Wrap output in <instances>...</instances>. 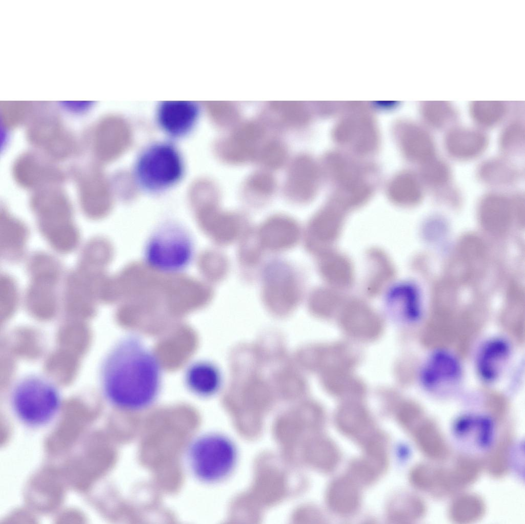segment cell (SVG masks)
Segmentation results:
<instances>
[{"label": "cell", "instance_id": "cell-18", "mask_svg": "<svg viewBox=\"0 0 525 524\" xmlns=\"http://www.w3.org/2000/svg\"><path fill=\"white\" fill-rule=\"evenodd\" d=\"M344 328L351 335L361 340L376 338L381 329L377 316L362 307L349 308L344 313L341 320Z\"/></svg>", "mask_w": 525, "mask_h": 524}, {"label": "cell", "instance_id": "cell-33", "mask_svg": "<svg viewBox=\"0 0 525 524\" xmlns=\"http://www.w3.org/2000/svg\"><path fill=\"white\" fill-rule=\"evenodd\" d=\"M425 115L429 123L436 128H443L454 117L453 111L449 106L436 102H431L426 106Z\"/></svg>", "mask_w": 525, "mask_h": 524}, {"label": "cell", "instance_id": "cell-21", "mask_svg": "<svg viewBox=\"0 0 525 524\" xmlns=\"http://www.w3.org/2000/svg\"><path fill=\"white\" fill-rule=\"evenodd\" d=\"M426 512V504L420 497L414 494L404 493L391 501L388 517L393 523H411L422 518Z\"/></svg>", "mask_w": 525, "mask_h": 524}, {"label": "cell", "instance_id": "cell-17", "mask_svg": "<svg viewBox=\"0 0 525 524\" xmlns=\"http://www.w3.org/2000/svg\"><path fill=\"white\" fill-rule=\"evenodd\" d=\"M328 506L335 513L348 515L358 508L360 495L358 484L349 476L339 477L329 486L327 494Z\"/></svg>", "mask_w": 525, "mask_h": 524}, {"label": "cell", "instance_id": "cell-5", "mask_svg": "<svg viewBox=\"0 0 525 524\" xmlns=\"http://www.w3.org/2000/svg\"><path fill=\"white\" fill-rule=\"evenodd\" d=\"M194 255L193 237L187 228L177 222L167 221L151 234L144 249V258L153 269L176 273L186 269Z\"/></svg>", "mask_w": 525, "mask_h": 524}, {"label": "cell", "instance_id": "cell-8", "mask_svg": "<svg viewBox=\"0 0 525 524\" xmlns=\"http://www.w3.org/2000/svg\"><path fill=\"white\" fill-rule=\"evenodd\" d=\"M409 478L416 489L436 498L450 497L462 490L452 467L419 464L412 468Z\"/></svg>", "mask_w": 525, "mask_h": 524}, {"label": "cell", "instance_id": "cell-7", "mask_svg": "<svg viewBox=\"0 0 525 524\" xmlns=\"http://www.w3.org/2000/svg\"><path fill=\"white\" fill-rule=\"evenodd\" d=\"M263 297L274 311H289L297 303L298 290L294 275L288 267L274 263L266 268L264 274Z\"/></svg>", "mask_w": 525, "mask_h": 524}, {"label": "cell", "instance_id": "cell-36", "mask_svg": "<svg viewBox=\"0 0 525 524\" xmlns=\"http://www.w3.org/2000/svg\"><path fill=\"white\" fill-rule=\"evenodd\" d=\"M398 417L401 425L411 431L423 420L420 409L411 404L402 407Z\"/></svg>", "mask_w": 525, "mask_h": 524}, {"label": "cell", "instance_id": "cell-32", "mask_svg": "<svg viewBox=\"0 0 525 524\" xmlns=\"http://www.w3.org/2000/svg\"><path fill=\"white\" fill-rule=\"evenodd\" d=\"M423 175L426 182L433 187H441L449 181L450 172L443 161L433 158L425 163Z\"/></svg>", "mask_w": 525, "mask_h": 524}, {"label": "cell", "instance_id": "cell-20", "mask_svg": "<svg viewBox=\"0 0 525 524\" xmlns=\"http://www.w3.org/2000/svg\"><path fill=\"white\" fill-rule=\"evenodd\" d=\"M510 354L508 344L501 340H494L481 349L477 360V368L485 380L496 379L506 364Z\"/></svg>", "mask_w": 525, "mask_h": 524}, {"label": "cell", "instance_id": "cell-22", "mask_svg": "<svg viewBox=\"0 0 525 524\" xmlns=\"http://www.w3.org/2000/svg\"><path fill=\"white\" fill-rule=\"evenodd\" d=\"M486 507L483 499L474 493L457 495L448 509L450 519L455 523H470L480 519L484 515Z\"/></svg>", "mask_w": 525, "mask_h": 524}, {"label": "cell", "instance_id": "cell-19", "mask_svg": "<svg viewBox=\"0 0 525 524\" xmlns=\"http://www.w3.org/2000/svg\"><path fill=\"white\" fill-rule=\"evenodd\" d=\"M514 434L511 426L506 427L487 455L483 465L489 474L495 478L504 476L510 470Z\"/></svg>", "mask_w": 525, "mask_h": 524}, {"label": "cell", "instance_id": "cell-30", "mask_svg": "<svg viewBox=\"0 0 525 524\" xmlns=\"http://www.w3.org/2000/svg\"><path fill=\"white\" fill-rule=\"evenodd\" d=\"M471 113L479 124L489 127L495 125L501 119L505 113V107L497 101L475 102L471 107Z\"/></svg>", "mask_w": 525, "mask_h": 524}, {"label": "cell", "instance_id": "cell-24", "mask_svg": "<svg viewBox=\"0 0 525 524\" xmlns=\"http://www.w3.org/2000/svg\"><path fill=\"white\" fill-rule=\"evenodd\" d=\"M313 350L314 367L324 373L337 370H348L354 362L355 357L350 350L341 345L320 347Z\"/></svg>", "mask_w": 525, "mask_h": 524}, {"label": "cell", "instance_id": "cell-26", "mask_svg": "<svg viewBox=\"0 0 525 524\" xmlns=\"http://www.w3.org/2000/svg\"><path fill=\"white\" fill-rule=\"evenodd\" d=\"M324 384L328 390L334 394L344 397L360 395L362 385L348 372L347 370H338L325 373Z\"/></svg>", "mask_w": 525, "mask_h": 524}, {"label": "cell", "instance_id": "cell-6", "mask_svg": "<svg viewBox=\"0 0 525 524\" xmlns=\"http://www.w3.org/2000/svg\"><path fill=\"white\" fill-rule=\"evenodd\" d=\"M267 129L260 122H248L236 126L221 143L223 159L229 164L256 161L267 139Z\"/></svg>", "mask_w": 525, "mask_h": 524}, {"label": "cell", "instance_id": "cell-27", "mask_svg": "<svg viewBox=\"0 0 525 524\" xmlns=\"http://www.w3.org/2000/svg\"><path fill=\"white\" fill-rule=\"evenodd\" d=\"M479 175L483 181L491 184H506L517 178L516 170L511 164L499 159L489 160L479 169Z\"/></svg>", "mask_w": 525, "mask_h": 524}, {"label": "cell", "instance_id": "cell-3", "mask_svg": "<svg viewBox=\"0 0 525 524\" xmlns=\"http://www.w3.org/2000/svg\"><path fill=\"white\" fill-rule=\"evenodd\" d=\"M186 455L191 474L206 484H217L227 479L234 471L238 458L235 443L218 432L197 436L189 445Z\"/></svg>", "mask_w": 525, "mask_h": 524}, {"label": "cell", "instance_id": "cell-29", "mask_svg": "<svg viewBox=\"0 0 525 524\" xmlns=\"http://www.w3.org/2000/svg\"><path fill=\"white\" fill-rule=\"evenodd\" d=\"M483 466V463L479 458L460 454L455 459L452 467L458 483L463 489L476 481Z\"/></svg>", "mask_w": 525, "mask_h": 524}, {"label": "cell", "instance_id": "cell-11", "mask_svg": "<svg viewBox=\"0 0 525 524\" xmlns=\"http://www.w3.org/2000/svg\"><path fill=\"white\" fill-rule=\"evenodd\" d=\"M258 235L262 246L279 250L290 248L297 243L299 230L296 222L291 218L276 215L263 223Z\"/></svg>", "mask_w": 525, "mask_h": 524}, {"label": "cell", "instance_id": "cell-13", "mask_svg": "<svg viewBox=\"0 0 525 524\" xmlns=\"http://www.w3.org/2000/svg\"><path fill=\"white\" fill-rule=\"evenodd\" d=\"M187 389L193 395L202 398L210 396L218 390L220 374L212 363L204 360L196 361L188 365L184 374Z\"/></svg>", "mask_w": 525, "mask_h": 524}, {"label": "cell", "instance_id": "cell-28", "mask_svg": "<svg viewBox=\"0 0 525 524\" xmlns=\"http://www.w3.org/2000/svg\"><path fill=\"white\" fill-rule=\"evenodd\" d=\"M288 151L282 141L276 138H267L261 146L256 161L269 171L282 167L287 161Z\"/></svg>", "mask_w": 525, "mask_h": 524}, {"label": "cell", "instance_id": "cell-14", "mask_svg": "<svg viewBox=\"0 0 525 524\" xmlns=\"http://www.w3.org/2000/svg\"><path fill=\"white\" fill-rule=\"evenodd\" d=\"M313 171L309 160L303 155L296 156L291 162L284 185V194L294 203L308 199L312 188Z\"/></svg>", "mask_w": 525, "mask_h": 524}, {"label": "cell", "instance_id": "cell-31", "mask_svg": "<svg viewBox=\"0 0 525 524\" xmlns=\"http://www.w3.org/2000/svg\"><path fill=\"white\" fill-rule=\"evenodd\" d=\"M238 221L237 217L231 213H221L216 215L212 226L216 238L224 243L232 242L238 233Z\"/></svg>", "mask_w": 525, "mask_h": 524}, {"label": "cell", "instance_id": "cell-10", "mask_svg": "<svg viewBox=\"0 0 525 524\" xmlns=\"http://www.w3.org/2000/svg\"><path fill=\"white\" fill-rule=\"evenodd\" d=\"M461 371L458 362L453 356L439 352L431 357L425 367L424 383L432 391H443L457 383Z\"/></svg>", "mask_w": 525, "mask_h": 524}, {"label": "cell", "instance_id": "cell-25", "mask_svg": "<svg viewBox=\"0 0 525 524\" xmlns=\"http://www.w3.org/2000/svg\"><path fill=\"white\" fill-rule=\"evenodd\" d=\"M276 187L277 183L272 174L266 170H260L251 174L246 179L242 194L247 200L259 203L273 197Z\"/></svg>", "mask_w": 525, "mask_h": 524}, {"label": "cell", "instance_id": "cell-4", "mask_svg": "<svg viewBox=\"0 0 525 524\" xmlns=\"http://www.w3.org/2000/svg\"><path fill=\"white\" fill-rule=\"evenodd\" d=\"M10 404L16 417L25 425L44 426L51 422L60 408V393L51 381L36 374L27 375L14 385Z\"/></svg>", "mask_w": 525, "mask_h": 524}, {"label": "cell", "instance_id": "cell-12", "mask_svg": "<svg viewBox=\"0 0 525 524\" xmlns=\"http://www.w3.org/2000/svg\"><path fill=\"white\" fill-rule=\"evenodd\" d=\"M335 421L344 434L357 439L361 444L377 431L366 408L355 402L341 406L336 413Z\"/></svg>", "mask_w": 525, "mask_h": 524}, {"label": "cell", "instance_id": "cell-34", "mask_svg": "<svg viewBox=\"0 0 525 524\" xmlns=\"http://www.w3.org/2000/svg\"><path fill=\"white\" fill-rule=\"evenodd\" d=\"M524 128L518 123L510 124L502 133L500 145L506 152H514L520 150L524 144Z\"/></svg>", "mask_w": 525, "mask_h": 524}, {"label": "cell", "instance_id": "cell-1", "mask_svg": "<svg viewBox=\"0 0 525 524\" xmlns=\"http://www.w3.org/2000/svg\"><path fill=\"white\" fill-rule=\"evenodd\" d=\"M157 355L136 334L120 339L105 357L100 369L103 394L114 407L127 412L148 409L157 401L162 384Z\"/></svg>", "mask_w": 525, "mask_h": 524}, {"label": "cell", "instance_id": "cell-15", "mask_svg": "<svg viewBox=\"0 0 525 524\" xmlns=\"http://www.w3.org/2000/svg\"><path fill=\"white\" fill-rule=\"evenodd\" d=\"M446 149L453 157L460 160L472 159L486 149L488 138L482 132L473 129L456 128L446 137Z\"/></svg>", "mask_w": 525, "mask_h": 524}, {"label": "cell", "instance_id": "cell-16", "mask_svg": "<svg viewBox=\"0 0 525 524\" xmlns=\"http://www.w3.org/2000/svg\"><path fill=\"white\" fill-rule=\"evenodd\" d=\"M411 432L417 446L428 458L442 462L449 457V446L434 421L423 419Z\"/></svg>", "mask_w": 525, "mask_h": 524}, {"label": "cell", "instance_id": "cell-23", "mask_svg": "<svg viewBox=\"0 0 525 524\" xmlns=\"http://www.w3.org/2000/svg\"><path fill=\"white\" fill-rule=\"evenodd\" d=\"M455 433L463 438H471L475 444L484 448L491 444L493 426L487 417L466 415L461 417L454 425Z\"/></svg>", "mask_w": 525, "mask_h": 524}, {"label": "cell", "instance_id": "cell-35", "mask_svg": "<svg viewBox=\"0 0 525 524\" xmlns=\"http://www.w3.org/2000/svg\"><path fill=\"white\" fill-rule=\"evenodd\" d=\"M262 247L258 234H252L247 236L241 245L240 258L247 264L256 263L260 255V248Z\"/></svg>", "mask_w": 525, "mask_h": 524}, {"label": "cell", "instance_id": "cell-9", "mask_svg": "<svg viewBox=\"0 0 525 524\" xmlns=\"http://www.w3.org/2000/svg\"><path fill=\"white\" fill-rule=\"evenodd\" d=\"M199 114L197 105L193 102L165 101L158 108L157 122L159 128L169 137L180 139L194 130Z\"/></svg>", "mask_w": 525, "mask_h": 524}, {"label": "cell", "instance_id": "cell-2", "mask_svg": "<svg viewBox=\"0 0 525 524\" xmlns=\"http://www.w3.org/2000/svg\"><path fill=\"white\" fill-rule=\"evenodd\" d=\"M185 173V164L177 148L169 141L147 145L138 155L133 167L137 186L147 193H163L178 184Z\"/></svg>", "mask_w": 525, "mask_h": 524}]
</instances>
